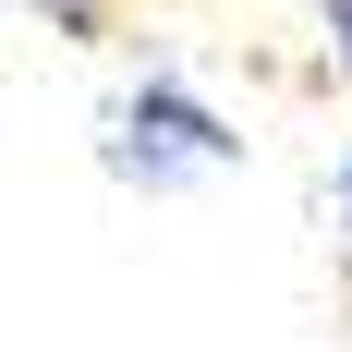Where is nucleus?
<instances>
[{"mask_svg":"<svg viewBox=\"0 0 352 352\" xmlns=\"http://www.w3.org/2000/svg\"><path fill=\"white\" fill-rule=\"evenodd\" d=\"M243 158V134L219 122L182 73H146L134 98L109 109V170L134 182V195H170V182H207V170H231Z\"/></svg>","mask_w":352,"mask_h":352,"instance_id":"obj_1","label":"nucleus"},{"mask_svg":"<svg viewBox=\"0 0 352 352\" xmlns=\"http://www.w3.org/2000/svg\"><path fill=\"white\" fill-rule=\"evenodd\" d=\"M328 49H340V73H352V0H328Z\"/></svg>","mask_w":352,"mask_h":352,"instance_id":"obj_2","label":"nucleus"},{"mask_svg":"<svg viewBox=\"0 0 352 352\" xmlns=\"http://www.w3.org/2000/svg\"><path fill=\"white\" fill-rule=\"evenodd\" d=\"M340 219H352V158H340Z\"/></svg>","mask_w":352,"mask_h":352,"instance_id":"obj_3","label":"nucleus"},{"mask_svg":"<svg viewBox=\"0 0 352 352\" xmlns=\"http://www.w3.org/2000/svg\"><path fill=\"white\" fill-rule=\"evenodd\" d=\"M73 12H98V0H73Z\"/></svg>","mask_w":352,"mask_h":352,"instance_id":"obj_4","label":"nucleus"}]
</instances>
